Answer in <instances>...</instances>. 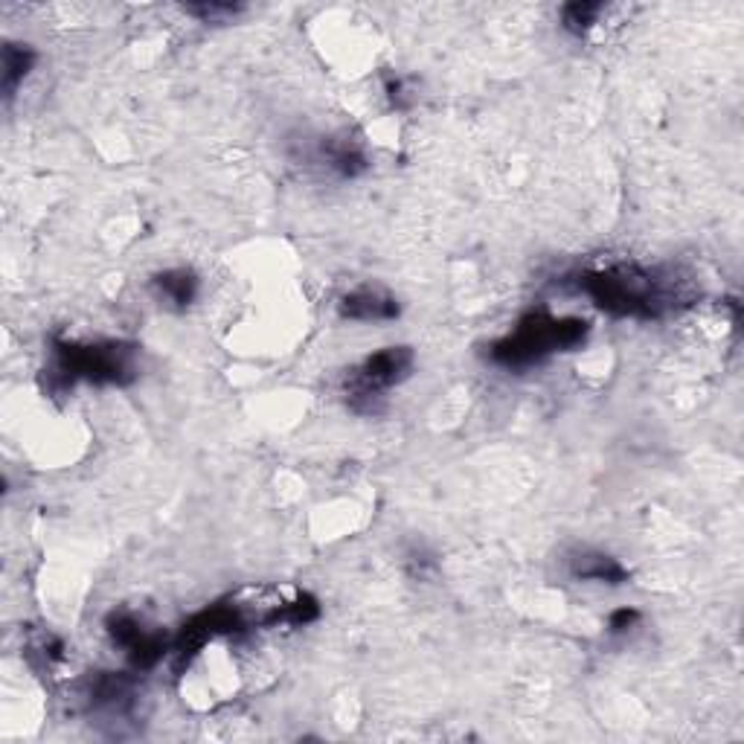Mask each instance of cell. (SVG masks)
<instances>
[{"mask_svg": "<svg viewBox=\"0 0 744 744\" xmlns=\"http://www.w3.org/2000/svg\"><path fill=\"white\" fill-rule=\"evenodd\" d=\"M579 289L605 314L637 317V321H655V317L675 312L678 305L689 303L683 282L675 280L672 273L634 262L608 265L600 271L582 273Z\"/></svg>", "mask_w": 744, "mask_h": 744, "instance_id": "cell-1", "label": "cell"}, {"mask_svg": "<svg viewBox=\"0 0 744 744\" xmlns=\"http://www.w3.org/2000/svg\"><path fill=\"white\" fill-rule=\"evenodd\" d=\"M186 15H195L201 21V24H227V21H233V18L239 15L241 7L239 3H190V7H184Z\"/></svg>", "mask_w": 744, "mask_h": 744, "instance_id": "cell-12", "label": "cell"}, {"mask_svg": "<svg viewBox=\"0 0 744 744\" xmlns=\"http://www.w3.org/2000/svg\"><path fill=\"white\" fill-rule=\"evenodd\" d=\"M341 317L344 321H358V323H387L399 317V303L396 296L387 294L381 289H373V285H364V289H355L341 300Z\"/></svg>", "mask_w": 744, "mask_h": 744, "instance_id": "cell-6", "label": "cell"}, {"mask_svg": "<svg viewBox=\"0 0 744 744\" xmlns=\"http://www.w3.org/2000/svg\"><path fill=\"white\" fill-rule=\"evenodd\" d=\"M591 326L582 317H552L547 312H529L518 321L513 335L492 344L488 358L497 367L527 369L556 353H570L584 344Z\"/></svg>", "mask_w": 744, "mask_h": 744, "instance_id": "cell-2", "label": "cell"}, {"mask_svg": "<svg viewBox=\"0 0 744 744\" xmlns=\"http://www.w3.org/2000/svg\"><path fill=\"white\" fill-rule=\"evenodd\" d=\"M105 628H108V637L114 640V646L122 648V655H126L134 672H149L172 651V643L166 640V634L145 628L143 619H137L129 611H114L105 619Z\"/></svg>", "mask_w": 744, "mask_h": 744, "instance_id": "cell-5", "label": "cell"}, {"mask_svg": "<svg viewBox=\"0 0 744 744\" xmlns=\"http://www.w3.org/2000/svg\"><path fill=\"white\" fill-rule=\"evenodd\" d=\"M605 15V3H587V0H576L561 9V26L570 35H587L593 26L600 24V18Z\"/></svg>", "mask_w": 744, "mask_h": 744, "instance_id": "cell-11", "label": "cell"}, {"mask_svg": "<svg viewBox=\"0 0 744 744\" xmlns=\"http://www.w3.org/2000/svg\"><path fill=\"white\" fill-rule=\"evenodd\" d=\"M637 619H640V611H634V608H619V611H614V614L608 616V632H611V634H625V632H632L634 625H637Z\"/></svg>", "mask_w": 744, "mask_h": 744, "instance_id": "cell-13", "label": "cell"}, {"mask_svg": "<svg viewBox=\"0 0 744 744\" xmlns=\"http://www.w3.org/2000/svg\"><path fill=\"white\" fill-rule=\"evenodd\" d=\"M53 387H73L90 381L99 387H126L137 378V346L122 341H53Z\"/></svg>", "mask_w": 744, "mask_h": 744, "instance_id": "cell-3", "label": "cell"}, {"mask_svg": "<svg viewBox=\"0 0 744 744\" xmlns=\"http://www.w3.org/2000/svg\"><path fill=\"white\" fill-rule=\"evenodd\" d=\"M317 161L332 169L337 177H358L367 172V154L353 140H323L317 145Z\"/></svg>", "mask_w": 744, "mask_h": 744, "instance_id": "cell-8", "label": "cell"}, {"mask_svg": "<svg viewBox=\"0 0 744 744\" xmlns=\"http://www.w3.org/2000/svg\"><path fill=\"white\" fill-rule=\"evenodd\" d=\"M570 576L579 582H600V584H623L628 582V570L608 556V552L584 550L570 559Z\"/></svg>", "mask_w": 744, "mask_h": 744, "instance_id": "cell-7", "label": "cell"}, {"mask_svg": "<svg viewBox=\"0 0 744 744\" xmlns=\"http://www.w3.org/2000/svg\"><path fill=\"white\" fill-rule=\"evenodd\" d=\"M33 67H35V50L26 47V44L7 41V44H3V94H7V97H15L18 85L30 76Z\"/></svg>", "mask_w": 744, "mask_h": 744, "instance_id": "cell-10", "label": "cell"}, {"mask_svg": "<svg viewBox=\"0 0 744 744\" xmlns=\"http://www.w3.org/2000/svg\"><path fill=\"white\" fill-rule=\"evenodd\" d=\"M152 285L163 303H169L172 309H186L198 296V277L190 268H169L154 277Z\"/></svg>", "mask_w": 744, "mask_h": 744, "instance_id": "cell-9", "label": "cell"}, {"mask_svg": "<svg viewBox=\"0 0 744 744\" xmlns=\"http://www.w3.org/2000/svg\"><path fill=\"white\" fill-rule=\"evenodd\" d=\"M413 349L410 346H385L367 355L358 367L346 376V401L358 413H378L381 401L392 387H399L413 369Z\"/></svg>", "mask_w": 744, "mask_h": 744, "instance_id": "cell-4", "label": "cell"}]
</instances>
